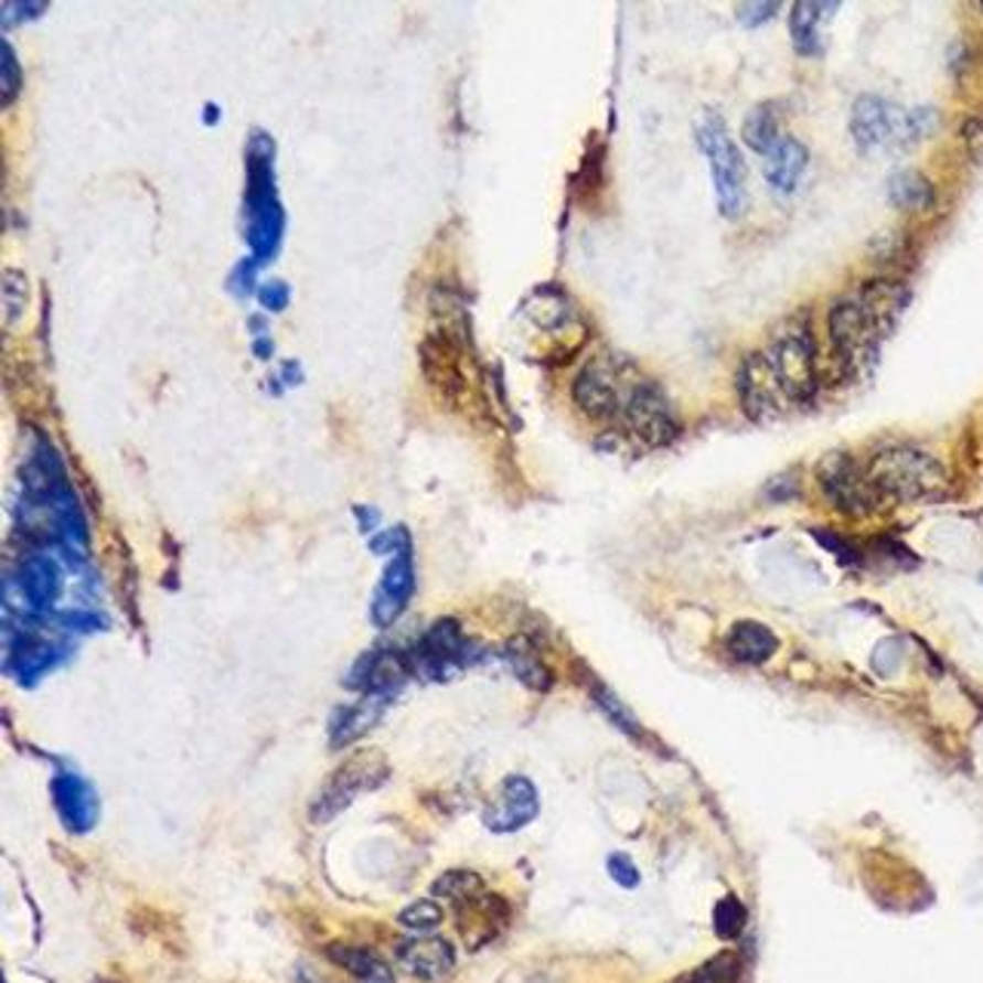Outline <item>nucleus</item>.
I'll use <instances>...</instances> for the list:
<instances>
[{
  "mask_svg": "<svg viewBox=\"0 0 983 983\" xmlns=\"http://www.w3.org/2000/svg\"><path fill=\"white\" fill-rule=\"evenodd\" d=\"M904 304V289L895 284H873L857 296H845L830 311V342L845 360L867 354L891 329Z\"/></svg>",
  "mask_w": 983,
  "mask_h": 983,
  "instance_id": "nucleus-1",
  "label": "nucleus"
},
{
  "mask_svg": "<svg viewBox=\"0 0 983 983\" xmlns=\"http://www.w3.org/2000/svg\"><path fill=\"white\" fill-rule=\"evenodd\" d=\"M938 115L931 108L904 111L900 105L879 99V96H861L852 111V136L864 151H879L888 145H912L934 129Z\"/></svg>",
  "mask_w": 983,
  "mask_h": 983,
  "instance_id": "nucleus-2",
  "label": "nucleus"
},
{
  "mask_svg": "<svg viewBox=\"0 0 983 983\" xmlns=\"http://www.w3.org/2000/svg\"><path fill=\"white\" fill-rule=\"evenodd\" d=\"M867 480L876 492L904 501L938 495L947 485L941 464L912 446H888L883 452H876L869 461Z\"/></svg>",
  "mask_w": 983,
  "mask_h": 983,
  "instance_id": "nucleus-3",
  "label": "nucleus"
},
{
  "mask_svg": "<svg viewBox=\"0 0 983 983\" xmlns=\"http://www.w3.org/2000/svg\"><path fill=\"white\" fill-rule=\"evenodd\" d=\"M698 142L710 163L719 213L726 218H741L747 210V167H744L738 145L731 142L723 120L713 115H707L698 124Z\"/></svg>",
  "mask_w": 983,
  "mask_h": 983,
  "instance_id": "nucleus-4",
  "label": "nucleus"
},
{
  "mask_svg": "<svg viewBox=\"0 0 983 983\" xmlns=\"http://www.w3.org/2000/svg\"><path fill=\"white\" fill-rule=\"evenodd\" d=\"M771 372L784 387L787 399H805L814 394V342L809 335V327L790 320L774 335L769 354Z\"/></svg>",
  "mask_w": 983,
  "mask_h": 983,
  "instance_id": "nucleus-5",
  "label": "nucleus"
},
{
  "mask_svg": "<svg viewBox=\"0 0 983 983\" xmlns=\"http://www.w3.org/2000/svg\"><path fill=\"white\" fill-rule=\"evenodd\" d=\"M818 483L824 489V495L842 513H852V516H867L873 507H876V489L867 480V473L857 471V464L848 456L842 452H833L826 456L821 464H818Z\"/></svg>",
  "mask_w": 983,
  "mask_h": 983,
  "instance_id": "nucleus-6",
  "label": "nucleus"
},
{
  "mask_svg": "<svg viewBox=\"0 0 983 983\" xmlns=\"http://www.w3.org/2000/svg\"><path fill=\"white\" fill-rule=\"evenodd\" d=\"M382 774H385V766H382V762H372L366 756H356L351 762H344L342 769L329 778V784L320 790L314 809H311V818H314V821H329V818H335L342 809H348V805L354 802L356 793H363L366 787H372L375 781H382Z\"/></svg>",
  "mask_w": 983,
  "mask_h": 983,
  "instance_id": "nucleus-7",
  "label": "nucleus"
},
{
  "mask_svg": "<svg viewBox=\"0 0 983 983\" xmlns=\"http://www.w3.org/2000/svg\"><path fill=\"white\" fill-rule=\"evenodd\" d=\"M542 812V802H538V790L535 784L523 778V774H511L504 778V784L499 787V797L495 802L485 809L483 824L492 830V833H516L523 830L528 821H535Z\"/></svg>",
  "mask_w": 983,
  "mask_h": 983,
  "instance_id": "nucleus-8",
  "label": "nucleus"
},
{
  "mask_svg": "<svg viewBox=\"0 0 983 983\" xmlns=\"http://www.w3.org/2000/svg\"><path fill=\"white\" fill-rule=\"evenodd\" d=\"M624 415H628L630 430L645 442H652V446H664L680 434V425L673 418L667 397L655 385L637 387L630 394L628 406H624Z\"/></svg>",
  "mask_w": 983,
  "mask_h": 983,
  "instance_id": "nucleus-9",
  "label": "nucleus"
},
{
  "mask_svg": "<svg viewBox=\"0 0 983 983\" xmlns=\"http://www.w3.org/2000/svg\"><path fill=\"white\" fill-rule=\"evenodd\" d=\"M397 962L415 981L434 983L456 969V950L442 938H413L397 947Z\"/></svg>",
  "mask_w": 983,
  "mask_h": 983,
  "instance_id": "nucleus-10",
  "label": "nucleus"
},
{
  "mask_svg": "<svg viewBox=\"0 0 983 983\" xmlns=\"http://www.w3.org/2000/svg\"><path fill=\"white\" fill-rule=\"evenodd\" d=\"M741 403L750 418H762L778 409V399L784 397V387L774 378L766 354L750 356L741 370ZM787 399V397H784Z\"/></svg>",
  "mask_w": 983,
  "mask_h": 983,
  "instance_id": "nucleus-11",
  "label": "nucleus"
},
{
  "mask_svg": "<svg viewBox=\"0 0 983 983\" xmlns=\"http://www.w3.org/2000/svg\"><path fill=\"white\" fill-rule=\"evenodd\" d=\"M415 590V575H413V556L409 551L394 556V563L387 566L385 581L375 594V602H372V615L378 624H391L397 621L399 612L406 609V602L413 597Z\"/></svg>",
  "mask_w": 983,
  "mask_h": 983,
  "instance_id": "nucleus-12",
  "label": "nucleus"
},
{
  "mask_svg": "<svg viewBox=\"0 0 983 983\" xmlns=\"http://www.w3.org/2000/svg\"><path fill=\"white\" fill-rule=\"evenodd\" d=\"M571 397L578 403V409L590 415V418H612L621 409L612 375L597 363H590V366L578 372V378L571 385Z\"/></svg>",
  "mask_w": 983,
  "mask_h": 983,
  "instance_id": "nucleus-13",
  "label": "nucleus"
},
{
  "mask_svg": "<svg viewBox=\"0 0 983 983\" xmlns=\"http://www.w3.org/2000/svg\"><path fill=\"white\" fill-rule=\"evenodd\" d=\"M53 797H56V809L68 830L84 833L96 824V814H99L96 797L89 793V787L77 774H58L53 781Z\"/></svg>",
  "mask_w": 983,
  "mask_h": 983,
  "instance_id": "nucleus-14",
  "label": "nucleus"
},
{
  "mask_svg": "<svg viewBox=\"0 0 983 983\" xmlns=\"http://www.w3.org/2000/svg\"><path fill=\"white\" fill-rule=\"evenodd\" d=\"M805 163H809L805 145L790 139V136H781L769 151V158H766V182L771 185V191L793 194L802 172H805Z\"/></svg>",
  "mask_w": 983,
  "mask_h": 983,
  "instance_id": "nucleus-15",
  "label": "nucleus"
},
{
  "mask_svg": "<svg viewBox=\"0 0 983 983\" xmlns=\"http://www.w3.org/2000/svg\"><path fill=\"white\" fill-rule=\"evenodd\" d=\"M726 649L738 664H766L778 652V637L759 621H738L728 630Z\"/></svg>",
  "mask_w": 983,
  "mask_h": 983,
  "instance_id": "nucleus-16",
  "label": "nucleus"
},
{
  "mask_svg": "<svg viewBox=\"0 0 983 983\" xmlns=\"http://www.w3.org/2000/svg\"><path fill=\"white\" fill-rule=\"evenodd\" d=\"M327 955L344 969L348 974H354L360 983H391L394 981V971L387 965L382 955L375 950H366V947H351V943H332L327 950Z\"/></svg>",
  "mask_w": 983,
  "mask_h": 983,
  "instance_id": "nucleus-17",
  "label": "nucleus"
},
{
  "mask_svg": "<svg viewBox=\"0 0 983 983\" xmlns=\"http://www.w3.org/2000/svg\"><path fill=\"white\" fill-rule=\"evenodd\" d=\"M836 7H818V3H797L790 13V38L802 56H818L821 53V15L833 13Z\"/></svg>",
  "mask_w": 983,
  "mask_h": 983,
  "instance_id": "nucleus-18",
  "label": "nucleus"
},
{
  "mask_svg": "<svg viewBox=\"0 0 983 983\" xmlns=\"http://www.w3.org/2000/svg\"><path fill=\"white\" fill-rule=\"evenodd\" d=\"M888 197L900 210H926L934 203V188L922 172H895L888 182Z\"/></svg>",
  "mask_w": 983,
  "mask_h": 983,
  "instance_id": "nucleus-19",
  "label": "nucleus"
},
{
  "mask_svg": "<svg viewBox=\"0 0 983 983\" xmlns=\"http://www.w3.org/2000/svg\"><path fill=\"white\" fill-rule=\"evenodd\" d=\"M778 139H781V132H778V117L771 111V105L754 108L747 115V120H744V142L750 145L756 154L769 158V151L774 148Z\"/></svg>",
  "mask_w": 983,
  "mask_h": 983,
  "instance_id": "nucleus-20",
  "label": "nucleus"
},
{
  "mask_svg": "<svg viewBox=\"0 0 983 983\" xmlns=\"http://www.w3.org/2000/svg\"><path fill=\"white\" fill-rule=\"evenodd\" d=\"M434 898L442 900H471L483 895V879L473 869H449L434 883Z\"/></svg>",
  "mask_w": 983,
  "mask_h": 983,
  "instance_id": "nucleus-21",
  "label": "nucleus"
},
{
  "mask_svg": "<svg viewBox=\"0 0 983 983\" xmlns=\"http://www.w3.org/2000/svg\"><path fill=\"white\" fill-rule=\"evenodd\" d=\"M747 926V910H744V904L735 895H728L716 904V910H713V928H716V934L723 938V941H735L738 934L744 931Z\"/></svg>",
  "mask_w": 983,
  "mask_h": 983,
  "instance_id": "nucleus-22",
  "label": "nucleus"
},
{
  "mask_svg": "<svg viewBox=\"0 0 983 983\" xmlns=\"http://www.w3.org/2000/svg\"><path fill=\"white\" fill-rule=\"evenodd\" d=\"M397 922L403 928L415 931V934H428V931H434L442 922V907L437 900H415V904H409L406 910L399 912Z\"/></svg>",
  "mask_w": 983,
  "mask_h": 983,
  "instance_id": "nucleus-23",
  "label": "nucleus"
},
{
  "mask_svg": "<svg viewBox=\"0 0 983 983\" xmlns=\"http://www.w3.org/2000/svg\"><path fill=\"white\" fill-rule=\"evenodd\" d=\"M738 974H741V962H738V955L731 953H723L710 959L704 969H698L688 981L683 983H738Z\"/></svg>",
  "mask_w": 983,
  "mask_h": 983,
  "instance_id": "nucleus-24",
  "label": "nucleus"
},
{
  "mask_svg": "<svg viewBox=\"0 0 983 983\" xmlns=\"http://www.w3.org/2000/svg\"><path fill=\"white\" fill-rule=\"evenodd\" d=\"M511 661L516 676L526 685H532V688H547L551 685V673L544 670V664L535 658V652H513Z\"/></svg>",
  "mask_w": 983,
  "mask_h": 983,
  "instance_id": "nucleus-25",
  "label": "nucleus"
},
{
  "mask_svg": "<svg viewBox=\"0 0 983 983\" xmlns=\"http://www.w3.org/2000/svg\"><path fill=\"white\" fill-rule=\"evenodd\" d=\"M814 538H818V544H821V547H826L830 554L840 556V563H845V566H857V563H861V556H857L855 547H852V544H848V542H842L836 532H826V528H814Z\"/></svg>",
  "mask_w": 983,
  "mask_h": 983,
  "instance_id": "nucleus-26",
  "label": "nucleus"
},
{
  "mask_svg": "<svg viewBox=\"0 0 983 983\" xmlns=\"http://www.w3.org/2000/svg\"><path fill=\"white\" fill-rule=\"evenodd\" d=\"M606 867H609V876H612L621 888H637V885H640V869H637V864H633L628 855L615 852V855H609V864H606Z\"/></svg>",
  "mask_w": 983,
  "mask_h": 983,
  "instance_id": "nucleus-27",
  "label": "nucleus"
},
{
  "mask_svg": "<svg viewBox=\"0 0 983 983\" xmlns=\"http://www.w3.org/2000/svg\"><path fill=\"white\" fill-rule=\"evenodd\" d=\"M962 142L974 163H983V117H971L962 127Z\"/></svg>",
  "mask_w": 983,
  "mask_h": 983,
  "instance_id": "nucleus-28",
  "label": "nucleus"
},
{
  "mask_svg": "<svg viewBox=\"0 0 983 983\" xmlns=\"http://www.w3.org/2000/svg\"><path fill=\"white\" fill-rule=\"evenodd\" d=\"M597 698H599V707H602V710H609V716H612L618 726H624V731H637L633 716H630V713L624 710V707H621V704H618L612 695H609V692H597Z\"/></svg>",
  "mask_w": 983,
  "mask_h": 983,
  "instance_id": "nucleus-29",
  "label": "nucleus"
},
{
  "mask_svg": "<svg viewBox=\"0 0 983 983\" xmlns=\"http://www.w3.org/2000/svg\"><path fill=\"white\" fill-rule=\"evenodd\" d=\"M15 89H19V74H15V58L10 46H3V99L13 101Z\"/></svg>",
  "mask_w": 983,
  "mask_h": 983,
  "instance_id": "nucleus-30",
  "label": "nucleus"
},
{
  "mask_svg": "<svg viewBox=\"0 0 983 983\" xmlns=\"http://www.w3.org/2000/svg\"><path fill=\"white\" fill-rule=\"evenodd\" d=\"M774 13H778V3H750V7H741V19L747 25H762Z\"/></svg>",
  "mask_w": 983,
  "mask_h": 983,
  "instance_id": "nucleus-31",
  "label": "nucleus"
}]
</instances>
